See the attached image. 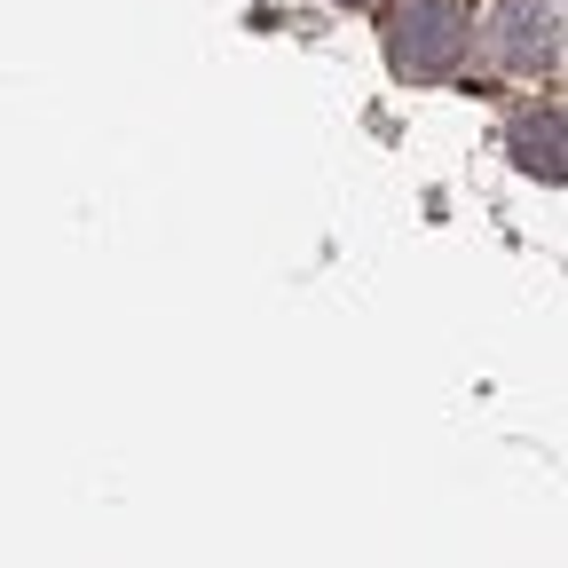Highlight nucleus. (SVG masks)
I'll use <instances>...</instances> for the list:
<instances>
[{
    "instance_id": "20e7f679",
    "label": "nucleus",
    "mask_w": 568,
    "mask_h": 568,
    "mask_svg": "<svg viewBox=\"0 0 568 568\" xmlns=\"http://www.w3.org/2000/svg\"><path fill=\"white\" fill-rule=\"evenodd\" d=\"M347 9H372V0H347Z\"/></svg>"
},
{
    "instance_id": "f03ea898",
    "label": "nucleus",
    "mask_w": 568,
    "mask_h": 568,
    "mask_svg": "<svg viewBox=\"0 0 568 568\" xmlns=\"http://www.w3.org/2000/svg\"><path fill=\"white\" fill-rule=\"evenodd\" d=\"M552 55H560V17L545 0H506V9H497V63L545 71Z\"/></svg>"
},
{
    "instance_id": "7ed1b4c3",
    "label": "nucleus",
    "mask_w": 568,
    "mask_h": 568,
    "mask_svg": "<svg viewBox=\"0 0 568 568\" xmlns=\"http://www.w3.org/2000/svg\"><path fill=\"white\" fill-rule=\"evenodd\" d=\"M514 166L537 182H560V111H529L514 126Z\"/></svg>"
},
{
    "instance_id": "f257e3e1",
    "label": "nucleus",
    "mask_w": 568,
    "mask_h": 568,
    "mask_svg": "<svg viewBox=\"0 0 568 568\" xmlns=\"http://www.w3.org/2000/svg\"><path fill=\"white\" fill-rule=\"evenodd\" d=\"M403 80H450L458 55H466V9L458 0H410L395 17V40H387Z\"/></svg>"
}]
</instances>
